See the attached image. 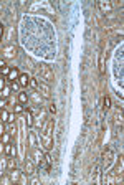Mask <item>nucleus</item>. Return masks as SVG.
<instances>
[{"label": "nucleus", "mask_w": 124, "mask_h": 185, "mask_svg": "<svg viewBox=\"0 0 124 185\" xmlns=\"http://www.w3.org/2000/svg\"><path fill=\"white\" fill-rule=\"evenodd\" d=\"M17 83L20 84V88H27V86H28V83H30V76L27 75V73H22V75L18 76Z\"/></svg>", "instance_id": "nucleus-12"}, {"label": "nucleus", "mask_w": 124, "mask_h": 185, "mask_svg": "<svg viewBox=\"0 0 124 185\" xmlns=\"http://www.w3.org/2000/svg\"><path fill=\"white\" fill-rule=\"evenodd\" d=\"M27 126H28V127L33 126V116H32L30 111H27Z\"/></svg>", "instance_id": "nucleus-24"}, {"label": "nucleus", "mask_w": 124, "mask_h": 185, "mask_svg": "<svg viewBox=\"0 0 124 185\" xmlns=\"http://www.w3.org/2000/svg\"><path fill=\"white\" fill-rule=\"evenodd\" d=\"M8 175L12 179V184H20V182H25L23 172L18 170V169H13V170H8Z\"/></svg>", "instance_id": "nucleus-5"}, {"label": "nucleus", "mask_w": 124, "mask_h": 185, "mask_svg": "<svg viewBox=\"0 0 124 185\" xmlns=\"http://www.w3.org/2000/svg\"><path fill=\"white\" fill-rule=\"evenodd\" d=\"M0 71H2V75H4V76H8V73H10V68H8V66H4Z\"/></svg>", "instance_id": "nucleus-29"}, {"label": "nucleus", "mask_w": 124, "mask_h": 185, "mask_svg": "<svg viewBox=\"0 0 124 185\" xmlns=\"http://www.w3.org/2000/svg\"><path fill=\"white\" fill-rule=\"evenodd\" d=\"M7 98H2V99H0V109H5V106H7Z\"/></svg>", "instance_id": "nucleus-28"}, {"label": "nucleus", "mask_w": 124, "mask_h": 185, "mask_svg": "<svg viewBox=\"0 0 124 185\" xmlns=\"http://www.w3.org/2000/svg\"><path fill=\"white\" fill-rule=\"evenodd\" d=\"M43 156H45V154H43L38 147L32 149V156H30V157H32V160L35 162V165H41V162H43Z\"/></svg>", "instance_id": "nucleus-7"}, {"label": "nucleus", "mask_w": 124, "mask_h": 185, "mask_svg": "<svg viewBox=\"0 0 124 185\" xmlns=\"http://www.w3.org/2000/svg\"><path fill=\"white\" fill-rule=\"evenodd\" d=\"M18 88H20V84L17 83V81H12V91H17Z\"/></svg>", "instance_id": "nucleus-30"}, {"label": "nucleus", "mask_w": 124, "mask_h": 185, "mask_svg": "<svg viewBox=\"0 0 124 185\" xmlns=\"http://www.w3.org/2000/svg\"><path fill=\"white\" fill-rule=\"evenodd\" d=\"M17 46H13V45H8V46H5L4 50H2V56L4 58H7V60H12V58H15L17 56Z\"/></svg>", "instance_id": "nucleus-6"}, {"label": "nucleus", "mask_w": 124, "mask_h": 185, "mask_svg": "<svg viewBox=\"0 0 124 185\" xmlns=\"http://www.w3.org/2000/svg\"><path fill=\"white\" fill-rule=\"evenodd\" d=\"M51 156H50V154H45V156H43V162H41V165L40 167H45L46 170H50V167H51Z\"/></svg>", "instance_id": "nucleus-14"}, {"label": "nucleus", "mask_w": 124, "mask_h": 185, "mask_svg": "<svg viewBox=\"0 0 124 185\" xmlns=\"http://www.w3.org/2000/svg\"><path fill=\"white\" fill-rule=\"evenodd\" d=\"M2 37H4V25L0 23V40H2Z\"/></svg>", "instance_id": "nucleus-34"}, {"label": "nucleus", "mask_w": 124, "mask_h": 185, "mask_svg": "<svg viewBox=\"0 0 124 185\" xmlns=\"http://www.w3.org/2000/svg\"><path fill=\"white\" fill-rule=\"evenodd\" d=\"M114 122H116V126H123V113L121 111H118L116 113V116H114Z\"/></svg>", "instance_id": "nucleus-20"}, {"label": "nucleus", "mask_w": 124, "mask_h": 185, "mask_svg": "<svg viewBox=\"0 0 124 185\" xmlns=\"http://www.w3.org/2000/svg\"><path fill=\"white\" fill-rule=\"evenodd\" d=\"M0 182H2V184H12V179H10V175H4L0 179Z\"/></svg>", "instance_id": "nucleus-26"}, {"label": "nucleus", "mask_w": 124, "mask_h": 185, "mask_svg": "<svg viewBox=\"0 0 124 185\" xmlns=\"http://www.w3.org/2000/svg\"><path fill=\"white\" fill-rule=\"evenodd\" d=\"M96 5H98V9H101L104 13H106V12H111V10H112V4L109 2V0H99Z\"/></svg>", "instance_id": "nucleus-10"}, {"label": "nucleus", "mask_w": 124, "mask_h": 185, "mask_svg": "<svg viewBox=\"0 0 124 185\" xmlns=\"http://www.w3.org/2000/svg\"><path fill=\"white\" fill-rule=\"evenodd\" d=\"M37 84H38L37 78H30V83H28V86H32L33 89H37Z\"/></svg>", "instance_id": "nucleus-27"}, {"label": "nucleus", "mask_w": 124, "mask_h": 185, "mask_svg": "<svg viewBox=\"0 0 124 185\" xmlns=\"http://www.w3.org/2000/svg\"><path fill=\"white\" fill-rule=\"evenodd\" d=\"M4 156H7V157H15L17 156V149L12 142L4 146Z\"/></svg>", "instance_id": "nucleus-9"}, {"label": "nucleus", "mask_w": 124, "mask_h": 185, "mask_svg": "<svg viewBox=\"0 0 124 185\" xmlns=\"http://www.w3.org/2000/svg\"><path fill=\"white\" fill-rule=\"evenodd\" d=\"M38 76H40V80H43V83H53L55 81L53 70L50 66H45V65H41V66L38 68Z\"/></svg>", "instance_id": "nucleus-2"}, {"label": "nucleus", "mask_w": 124, "mask_h": 185, "mask_svg": "<svg viewBox=\"0 0 124 185\" xmlns=\"http://www.w3.org/2000/svg\"><path fill=\"white\" fill-rule=\"evenodd\" d=\"M48 109H50V113H51V114H55V113H56V106H55L53 103H51V104H50V108H48Z\"/></svg>", "instance_id": "nucleus-31"}, {"label": "nucleus", "mask_w": 124, "mask_h": 185, "mask_svg": "<svg viewBox=\"0 0 124 185\" xmlns=\"http://www.w3.org/2000/svg\"><path fill=\"white\" fill-rule=\"evenodd\" d=\"M5 88V78H0V91Z\"/></svg>", "instance_id": "nucleus-32"}, {"label": "nucleus", "mask_w": 124, "mask_h": 185, "mask_svg": "<svg viewBox=\"0 0 124 185\" xmlns=\"http://www.w3.org/2000/svg\"><path fill=\"white\" fill-rule=\"evenodd\" d=\"M0 121L2 122H10V113L7 109H0Z\"/></svg>", "instance_id": "nucleus-16"}, {"label": "nucleus", "mask_w": 124, "mask_h": 185, "mask_svg": "<svg viewBox=\"0 0 124 185\" xmlns=\"http://www.w3.org/2000/svg\"><path fill=\"white\" fill-rule=\"evenodd\" d=\"M10 92H12V88L5 86V88L0 91V98H8V96H10Z\"/></svg>", "instance_id": "nucleus-23"}, {"label": "nucleus", "mask_w": 124, "mask_h": 185, "mask_svg": "<svg viewBox=\"0 0 124 185\" xmlns=\"http://www.w3.org/2000/svg\"><path fill=\"white\" fill-rule=\"evenodd\" d=\"M7 169H8V170H13V169H17V160H15V157H8V160H7Z\"/></svg>", "instance_id": "nucleus-18"}, {"label": "nucleus", "mask_w": 124, "mask_h": 185, "mask_svg": "<svg viewBox=\"0 0 124 185\" xmlns=\"http://www.w3.org/2000/svg\"><path fill=\"white\" fill-rule=\"evenodd\" d=\"M18 76H20V71H18V70H17V68H10V73H8V80L10 81H17L18 80Z\"/></svg>", "instance_id": "nucleus-15"}, {"label": "nucleus", "mask_w": 124, "mask_h": 185, "mask_svg": "<svg viewBox=\"0 0 124 185\" xmlns=\"http://www.w3.org/2000/svg\"><path fill=\"white\" fill-rule=\"evenodd\" d=\"M0 53H2V51H0Z\"/></svg>", "instance_id": "nucleus-38"}, {"label": "nucleus", "mask_w": 124, "mask_h": 185, "mask_svg": "<svg viewBox=\"0 0 124 185\" xmlns=\"http://www.w3.org/2000/svg\"><path fill=\"white\" fill-rule=\"evenodd\" d=\"M53 129H55V119H48L45 122V126L41 127V136H40V141H41V146L46 152L53 149Z\"/></svg>", "instance_id": "nucleus-1"}, {"label": "nucleus", "mask_w": 124, "mask_h": 185, "mask_svg": "<svg viewBox=\"0 0 124 185\" xmlns=\"http://www.w3.org/2000/svg\"><path fill=\"white\" fill-rule=\"evenodd\" d=\"M4 132H5V126L2 124V122H0V136L4 134Z\"/></svg>", "instance_id": "nucleus-33"}, {"label": "nucleus", "mask_w": 124, "mask_h": 185, "mask_svg": "<svg viewBox=\"0 0 124 185\" xmlns=\"http://www.w3.org/2000/svg\"><path fill=\"white\" fill-rule=\"evenodd\" d=\"M4 146H5V144L0 142V156H4Z\"/></svg>", "instance_id": "nucleus-35"}, {"label": "nucleus", "mask_w": 124, "mask_h": 185, "mask_svg": "<svg viewBox=\"0 0 124 185\" xmlns=\"http://www.w3.org/2000/svg\"><path fill=\"white\" fill-rule=\"evenodd\" d=\"M28 146H30V149L38 146V139H37V136H35V132H28Z\"/></svg>", "instance_id": "nucleus-13"}, {"label": "nucleus", "mask_w": 124, "mask_h": 185, "mask_svg": "<svg viewBox=\"0 0 124 185\" xmlns=\"http://www.w3.org/2000/svg\"><path fill=\"white\" fill-rule=\"evenodd\" d=\"M4 66H7V65H5V60H0V70H2Z\"/></svg>", "instance_id": "nucleus-36"}, {"label": "nucleus", "mask_w": 124, "mask_h": 185, "mask_svg": "<svg viewBox=\"0 0 124 185\" xmlns=\"http://www.w3.org/2000/svg\"><path fill=\"white\" fill-rule=\"evenodd\" d=\"M22 113H25L23 104H22V103H17V104L13 106V114H22Z\"/></svg>", "instance_id": "nucleus-19"}, {"label": "nucleus", "mask_w": 124, "mask_h": 185, "mask_svg": "<svg viewBox=\"0 0 124 185\" xmlns=\"http://www.w3.org/2000/svg\"><path fill=\"white\" fill-rule=\"evenodd\" d=\"M0 99H2V98H0Z\"/></svg>", "instance_id": "nucleus-37"}, {"label": "nucleus", "mask_w": 124, "mask_h": 185, "mask_svg": "<svg viewBox=\"0 0 124 185\" xmlns=\"http://www.w3.org/2000/svg\"><path fill=\"white\" fill-rule=\"evenodd\" d=\"M28 101H32L35 106L40 108L41 103H43V98H41V94L37 91V89H33V91H30V94H28Z\"/></svg>", "instance_id": "nucleus-8"}, {"label": "nucleus", "mask_w": 124, "mask_h": 185, "mask_svg": "<svg viewBox=\"0 0 124 185\" xmlns=\"http://www.w3.org/2000/svg\"><path fill=\"white\" fill-rule=\"evenodd\" d=\"M109 108H111V98H109V96H104V99H103V109L107 111Z\"/></svg>", "instance_id": "nucleus-22"}, {"label": "nucleus", "mask_w": 124, "mask_h": 185, "mask_svg": "<svg viewBox=\"0 0 124 185\" xmlns=\"http://www.w3.org/2000/svg\"><path fill=\"white\" fill-rule=\"evenodd\" d=\"M112 151L111 149H106V152H104L103 154V162H104V167H109V165H111V162H112Z\"/></svg>", "instance_id": "nucleus-11"}, {"label": "nucleus", "mask_w": 124, "mask_h": 185, "mask_svg": "<svg viewBox=\"0 0 124 185\" xmlns=\"http://www.w3.org/2000/svg\"><path fill=\"white\" fill-rule=\"evenodd\" d=\"M35 172H37V165H35V162L32 160V157H25L23 174H27V175H35Z\"/></svg>", "instance_id": "nucleus-4"}, {"label": "nucleus", "mask_w": 124, "mask_h": 185, "mask_svg": "<svg viewBox=\"0 0 124 185\" xmlns=\"http://www.w3.org/2000/svg\"><path fill=\"white\" fill-rule=\"evenodd\" d=\"M0 122H2V121H0Z\"/></svg>", "instance_id": "nucleus-39"}, {"label": "nucleus", "mask_w": 124, "mask_h": 185, "mask_svg": "<svg viewBox=\"0 0 124 185\" xmlns=\"http://www.w3.org/2000/svg\"><path fill=\"white\" fill-rule=\"evenodd\" d=\"M37 91L41 94V98H43V99H50V98H51V89H50L48 83L38 81V84H37Z\"/></svg>", "instance_id": "nucleus-3"}, {"label": "nucleus", "mask_w": 124, "mask_h": 185, "mask_svg": "<svg viewBox=\"0 0 124 185\" xmlns=\"http://www.w3.org/2000/svg\"><path fill=\"white\" fill-rule=\"evenodd\" d=\"M0 142L2 144H10L12 142V134H10V132H4V134L0 136Z\"/></svg>", "instance_id": "nucleus-17"}, {"label": "nucleus", "mask_w": 124, "mask_h": 185, "mask_svg": "<svg viewBox=\"0 0 124 185\" xmlns=\"http://www.w3.org/2000/svg\"><path fill=\"white\" fill-rule=\"evenodd\" d=\"M99 73H104V55L99 56Z\"/></svg>", "instance_id": "nucleus-25"}, {"label": "nucleus", "mask_w": 124, "mask_h": 185, "mask_svg": "<svg viewBox=\"0 0 124 185\" xmlns=\"http://www.w3.org/2000/svg\"><path fill=\"white\" fill-rule=\"evenodd\" d=\"M18 103L27 104V103H28V94H27V92H18Z\"/></svg>", "instance_id": "nucleus-21"}]
</instances>
